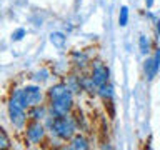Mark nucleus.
<instances>
[{
	"label": "nucleus",
	"mask_w": 160,
	"mask_h": 150,
	"mask_svg": "<svg viewBox=\"0 0 160 150\" xmlns=\"http://www.w3.org/2000/svg\"><path fill=\"white\" fill-rule=\"evenodd\" d=\"M25 105L22 103V98H20V92L15 90L12 98L8 102V115H10V122H12L15 127H23L25 123V112H23Z\"/></svg>",
	"instance_id": "obj_1"
},
{
	"label": "nucleus",
	"mask_w": 160,
	"mask_h": 150,
	"mask_svg": "<svg viewBox=\"0 0 160 150\" xmlns=\"http://www.w3.org/2000/svg\"><path fill=\"white\" fill-rule=\"evenodd\" d=\"M52 130L60 138L67 140V138H72V135L75 132V123L72 118L63 117V115H57V118L52 120Z\"/></svg>",
	"instance_id": "obj_2"
},
{
	"label": "nucleus",
	"mask_w": 160,
	"mask_h": 150,
	"mask_svg": "<svg viewBox=\"0 0 160 150\" xmlns=\"http://www.w3.org/2000/svg\"><path fill=\"white\" fill-rule=\"evenodd\" d=\"M20 93H22V102L25 107H35L42 102V90L40 87H35V85H27L25 88H20Z\"/></svg>",
	"instance_id": "obj_3"
},
{
	"label": "nucleus",
	"mask_w": 160,
	"mask_h": 150,
	"mask_svg": "<svg viewBox=\"0 0 160 150\" xmlns=\"http://www.w3.org/2000/svg\"><path fill=\"white\" fill-rule=\"evenodd\" d=\"M70 107H72V92L52 100V110L55 115H67Z\"/></svg>",
	"instance_id": "obj_4"
},
{
	"label": "nucleus",
	"mask_w": 160,
	"mask_h": 150,
	"mask_svg": "<svg viewBox=\"0 0 160 150\" xmlns=\"http://www.w3.org/2000/svg\"><path fill=\"white\" fill-rule=\"evenodd\" d=\"M92 80L97 87H102V85L107 83L108 80V68L105 67L102 62H95L93 63V73H92Z\"/></svg>",
	"instance_id": "obj_5"
},
{
	"label": "nucleus",
	"mask_w": 160,
	"mask_h": 150,
	"mask_svg": "<svg viewBox=\"0 0 160 150\" xmlns=\"http://www.w3.org/2000/svg\"><path fill=\"white\" fill-rule=\"evenodd\" d=\"M158 68H160V48H157V52H155V57H153V58H147V60H145L143 70H145L147 78L152 80L155 75H157Z\"/></svg>",
	"instance_id": "obj_6"
},
{
	"label": "nucleus",
	"mask_w": 160,
	"mask_h": 150,
	"mask_svg": "<svg viewBox=\"0 0 160 150\" xmlns=\"http://www.w3.org/2000/svg\"><path fill=\"white\" fill-rule=\"evenodd\" d=\"M43 133H45V130L42 127V123H38V122H33L27 127V138L33 143L40 142V140L43 138Z\"/></svg>",
	"instance_id": "obj_7"
},
{
	"label": "nucleus",
	"mask_w": 160,
	"mask_h": 150,
	"mask_svg": "<svg viewBox=\"0 0 160 150\" xmlns=\"http://www.w3.org/2000/svg\"><path fill=\"white\" fill-rule=\"evenodd\" d=\"M70 92V88H68V85L67 83H57V85H53L52 88H50V100H55V98H58V97H62V95L65 93H68Z\"/></svg>",
	"instance_id": "obj_8"
},
{
	"label": "nucleus",
	"mask_w": 160,
	"mask_h": 150,
	"mask_svg": "<svg viewBox=\"0 0 160 150\" xmlns=\"http://www.w3.org/2000/svg\"><path fill=\"white\" fill-rule=\"evenodd\" d=\"M70 148H75V150H87L88 148V142L87 138L82 137V135H77V137L72 138V143H70Z\"/></svg>",
	"instance_id": "obj_9"
},
{
	"label": "nucleus",
	"mask_w": 160,
	"mask_h": 150,
	"mask_svg": "<svg viewBox=\"0 0 160 150\" xmlns=\"http://www.w3.org/2000/svg\"><path fill=\"white\" fill-rule=\"evenodd\" d=\"M65 35L62 32H53V33H50V42H52L57 48H63V45H65Z\"/></svg>",
	"instance_id": "obj_10"
},
{
	"label": "nucleus",
	"mask_w": 160,
	"mask_h": 150,
	"mask_svg": "<svg viewBox=\"0 0 160 150\" xmlns=\"http://www.w3.org/2000/svg\"><path fill=\"white\" fill-rule=\"evenodd\" d=\"M98 95L103 100H112V97H113V87H112V85H108V83L102 85V87H98Z\"/></svg>",
	"instance_id": "obj_11"
},
{
	"label": "nucleus",
	"mask_w": 160,
	"mask_h": 150,
	"mask_svg": "<svg viewBox=\"0 0 160 150\" xmlns=\"http://www.w3.org/2000/svg\"><path fill=\"white\" fill-rule=\"evenodd\" d=\"M138 45H140V52H142L143 55H147L150 52V42H148V38L145 37V35H140Z\"/></svg>",
	"instance_id": "obj_12"
},
{
	"label": "nucleus",
	"mask_w": 160,
	"mask_h": 150,
	"mask_svg": "<svg viewBox=\"0 0 160 150\" xmlns=\"http://www.w3.org/2000/svg\"><path fill=\"white\" fill-rule=\"evenodd\" d=\"M128 22V8L127 7H122L120 8V15H118V23L120 27H125Z\"/></svg>",
	"instance_id": "obj_13"
},
{
	"label": "nucleus",
	"mask_w": 160,
	"mask_h": 150,
	"mask_svg": "<svg viewBox=\"0 0 160 150\" xmlns=\"http://www.w3.org/2000/svg\"><path fill=\"white\" fill-rule=\"evenodd\" d=\"M67 85H68V88L72 90V92H78V90L82 88V83H80V80H77V77H70Z\"/></svg>",
	"instance_id": "obj_14"
},
{
	"label": "nucleus",
	"mask_w": 160,
	"mask_h": 150,
	"mask_svg": "<svg viewBox=\"0 0 160 150\" xmlns=\"http://www.w3.org/2000/svg\"><path fill=\"white\" fill-rule=\"evenodd\" d=\"M30 117L35 118V120L43 118V117H45V110H43V107H38V105H35V107L32 108V112H30Z\"/></svg>",
	"instance_id": "obj_15"
},
{
	"label": "nucleus",
	"mask_w": 160,
	"mask_h": 150,
	"mask_svg": "<svg viewBox=\"0 0 160 150\" xmlns=\"http://www.w3.org/2000/svg\"><path fill=\"white\" fill-rule=\"evenodd\" d=\"M72 57L77 60V65H78V67H85V63H87V60H88L85 53H78V52H73Z\"/></svg>",
	"instance_id": "obj_16"
},
{
	"label": "nucleus",
	"mask_w": 160,
	"mask_h": 150,
	"mask_svg": "<svg viewBox=\"0 0 160 150\" xmlns=\"http://www.w3.org/2000/svg\"><path fill=\"white\" fill-rule=\"evenodd\" d=\"M25 33H27V32H25V28H17L12 33V40H13V42H18V40H22L25 37Z\"/></svg>",
	"instance_id": "obj_17"
},
{
	"label": "nucleus",
	"mask_w": 160,
	"mask_h": 150,
	"mask_svg": "<svg viewBox=\"0 0 160 150\" xmlns=\"http://www.w3.org/2000/svg\"><path fill=\"white\" fill-rule=\"evenodd\" d=\"M10 147V142H8V138H7V135H5V132H2L0 130V148H7Z\"/></svg>",
	"instance_id": "obj_18"
},
{
	"label": "nucleus",
	"mask_w": 160,
	"mask_h": 150,
	"mask_svg": "<svg viewBox=\"0 0 160 150\" xmlns=\"http://www.w3.org/2000/svg\"><path fill=\"white\" fill-rule=\"evenodd\" d=\"M145 3H147V8H150L153 5V0H145Z\"/></svg>",
	"instance_id": "obj_19"
},
{
	"label": "nucleus",
	"mask_w": 160,
	"mask_h": 150,
	"mask_svg": "<svg viewBox=\"0 0 160 150\" xmlns=\"http://www.w3.org/2000/svg\"><path fill=\"white\" fill-rule=\"evenodd\" d=\"M157 32H158V35H160V20H157Z\"/></svg>",
	"instance_id": "obj_20"
}]
</instances>
